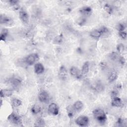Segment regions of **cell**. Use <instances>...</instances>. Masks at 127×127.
<instances>
[{
  "instance_id": "20",
  "label": "cell",
  "mask_w": 127,
  "mask_h": 127,
  "mask_svg": "<svg viewBox=\"0 0 127 127\" xmlns=\"http://www.w3.org/2000/svg\"><path fill=\"white\" fill-rule=\"evenodd\" d=\"M8 35V30L7 29H3L1 31L0 35V40L5 41Z\"/></svg>"
},
{
  "instance_id": "4",
  "label": "cell",
  "mask_w": 127,
  "mask_h": 127,
  "mask_svg": "<svg viewBox=\"0 0 127 127\" xmlns=\"http://www.w3.org/2000/svg\"><path fill=\"white\" fill-rule=\"evenodd\" d=\"M39 59V56L37 54L33 53L28 55L25 58V62L29 65L33 64Z\"/></svg>"
},
{
  "instance_id": "21",
  "label": "cell",
  "mask_w": 127,
  "mask_h": 127,
  "mask_svg": "<svg viewBox=\"0 0 127 127\" xmlns=\"http://www.w3.org/2000/svg\"><path fill=\"white\" fill-rule=\"evenodd\" d=\"M66 111L67 115L69 118H72L74 116V113L76 112L73 106L71 105H69L66 107Z\"/></svg>"
},
{
  "instance_id": "35",
  "label": "cell",
  "mask_w": 127,
  "mask_h": 127,
  "mask_svg": "<svg viewBox=\"0 0 127 127\" xmlns=\"http://www.w3.org/2000/svg\"><path fill=\"white\" fill-rule=\"evenodd\" d=\"M118 94V90L114 89V90L111 91V94H110V95H111V97L112 98H114V97H116L117 96Z\"/></svg>"
},
{
  "instance_id": "1",
  "label": "cell",
  "mask_w": 127,
  "mask_h": 127,
  "mask_svg": "<svg viewBox=\"0 0 127 127\" xmlns=\"http://www.w3.org/2000/svg\"><path fill=\"white\" fill-rule=\"evenodd\" d=\"M93 114L94 118L101 124L105 123L107 119L106 113L101 109L97 108L94 109L93 111Z\"/></svg>"
},
{
  "instance_id": "2",
  "label": "cell",
  "mask_w": 127,
  "mask_h": 127,
  "mask_svg": "<svg viewBox=\"0 0 127 127\" xmlns=\"http://www.w3.org/2000/svg\"><path fill=\"white\" fill-rule=\"evenodd\" d=\"M7 120L11 124L14 126L23 127L21 118L14 113H11L8 116Z\"/></svg>"
},
{
  "instance_id": "26",
  "label": "cell",
  "mask_w": 127,
  "mask_h": 127,
  "mask_svg": "<svg viewBox=\"0 0 127 127\" xmlns=\"http://www.w3.org/2000/svg\"><path fill=\"white\" fill-rule=\"evenodd\" d=\"M63 35L61 34L60 35H58L57 37H55V39L54 40V43L56 44H59L61 43L63 41Z\"/></svg>"
},
{
  "instance_id": "19",
  "label": "cell",
  "mask_w": 127,
  "mask_h": 127,
  "mask_svg": "<svg viewBox=\"0 0 127 127\" xmlns=\"http://www.w3.org/2000/svg\"><path fill=\"white\" fill-rule=\"evenodd\" d=\"M118 77V73L115 71H112L109 75L108 79L110 82H112L115 81Z\"/></svg>"
},
{
  "instance_id": "14",
  "label": "cell",
  "mask_w": 127,
  "mask_h": 127,
  "mask_svg": "<svg viewBox=\"0 0 127 127\" xmlns=\"http://www.w3.org/2000/svg\"><path fill=\"white\" fill-rule=\"evenodd\" d=\"M13 94V91L11 89H1L0 91V95L1 98L7 97L11 96Z\"/></svg>"
},
{
  "instance_id": "10",
  "label": "cell",
  "mask_w": 127,
  "mask_h": 127,
  "mask_svg": "<svg viewBox=\"0 0 127 127\" xmlns=\"http://www.w3.org/2000/svg\"><path fill=\"white\" fill-rule=\"evenodd\" d=\"M0 23L6 25H11L13 24V20L9 17L5 15H0Z\"/></svg>"
},
{
  "instance_id": "11",
  "label": "cell",
  "mask_w": 127,
  "mask_h": 127,
  "mask_svg": "<svg viewBox=\"0 0 127 127\" xmlns=\"http://www.w3.org/2000/svg\"><path fill=\"white\" fill-rule=\"evenodd\" d=\"M9 83L14 87H17L21 83V80L17 77H12L9 79Z\"/></svg>"
},
{
  "instance_id": "18",
  "label": "cell",
  "mask_w": 127,
  "mask_h": 127,
  "mask_svg": "<svg viewBox=\"0 0 127 127\" xmlns=\"http://www.w3.org/2000/svg\"><path fill=\"white\" fill-rule=\"evenodd\" d=\"M89 63L87 61L85 62L82 66L81 69V72L82 73L83 75H86L89 71Z\"/></svg>"
},
{
  "instance_id": "12",
  "label": "cell",
  "mask_w": 127,
  "mask_h": 127,
  "mask_svg": "<svg viewBox=\"0 0 127 127\" xmlns=\"http://www.w3.org/2000/svg\"><path fill=\"white\" fill-rule=\"evenodd\" d=\"M92 8L90 6H85L81 7L79 9V12L83 16H89L92 13Z\"/></svg>"
},
{
  "instance_id": "33",
  "label": "cell",
  "mask_w": 127,
  "mask_h": 127,
  "mask_svg": "<svg viewBox=\"0 0 127 127\" xmlns=\"http://www.w3.org/2000/svg\"><path fill=\"white\" fill-rule=\"evenodd\" d=\"M117 29L119 31V32H121V31H124L125 29V26L124 24L120 23L117 25Z\"/></svg>"
},
{
  "instance_id": "22",
  "label": "cell",
  "mask_w": 127,
  "mask_h": 127,
  "mask_svg": "<svg viewBox=\"0 0 127 127\" xmlns=\"http://www.w3.org/2000/svg\"><path fill=\"white\" fill-rule=\"evenodd\" d=\"M11 105L13 107H18L21 105L22 102L20 100L16 98H13L11 101Z\"/></svg>"
},
{
  "instance_id": "23",
  "label": "cell",
  "mask_w": 127,
  "mask_h": 127,
  "mask_svg": "<svg viewBox=\"0 0 127 127\" xmlns=\"http://www.w3.org/2000/svg\"><path fill=\"white\" fill-rule=\"evenodd\" d=\"M100 32H101V36H106L108 35L110 33V31L109 29L105 26H101L99 29Z\"/></svg>"
},
{
  "instance_id": "30",
  "label": "cell",
  "mask_w": 127,
  "mask_h": 127,
  "mask_svg": "<svg viewBox=\"0 0 127 127\" xmlns=\"http://www.w3.org/2000/svg\"><path fill=\"white\" fill-rule=\"evenodd\" d=\"M127 123V121L125 119H123L122 118H119L118 120V121L117 122V126H125V125H124V124H126Z\"/></svg>"
},
{
  "instance_id": "29",
  "label": "cell",
  "mask_w": 127,
  "mask_h": 127,
  "mask_svg": "<svg viewBox=\"0 0 127 127\" xmlns=\"http://www.w3.org/2000/svg\"><path fill=\"white\" fill-rule=\"evenodd\" d=\"M95 89L97 91H102L104 89V86L102 85V83L100 82H98L95 85Z\"/></svg>"
},
{
  "instance_id": "37",
  "label": "cell",
  "mask_w": 127,
  "mask_h": 127,
  "mask_svg": "<svg viewBox=\"0 0 127 127\" xmlns=\"http://www.w3.org/2000/svg\"><path fill=\"white\" fill-rule=\"evenodd\" d=\"M119 61L120 62V63L124 65L126 63V59L123 57H121L119 58Z\"/></svg>"
},
{
  "instance_id": "27",
  "label": "cell",
  "mask_w": 127,
  "mask_h": 127,
  "mask_svg": "<svg viewBox=\"0 0 127 127\" xmlns=\"http://www.w3.org/2000/svg\"><path fill=\"white\" fill-rule=\"evenodd\" d=\"M11 5L13 6L15 9H17L19 8V6H18V2L19 1L18 0H10L8 1Z\"/></svg>"
},
{
  "instance_id": "24",
  "label": "cell",
  "mask_w": 127,
  "mask_h": 127,
  "mask_svg": "<svg viewBox=\"0 0 127 127\" xmlns=\"http://www.w3.org/2000/svg\"><path fill=\"white\" fill-rule=\"evenodd\" d=\"M31 112L34 114H37L38 113H39L41 111V108L40 106H38V105H35L34 106H33L31 108Z\"/></svg>"
},
{
  "instance_id": "38",
  "label": "cell",
  "mask_w": 127,
  "mask_h": 127,
  "mask_svg": "<svg viewBox=\"0 0 127 127\" xmlns=\"http://www.w3.org/2000/svg\"><path fill=\"white\" fill-rule=\"evenodd\" d=\"M100 66H101L102 68H105V66H106V64H105V63L102 62V63H101L100 64Z\"/></svg>"
},
{
  "instance_id": "32",
  "label": "cell",
  "mask_w": 127,
  "mask_h": 127,
  "mask_svg": "<svg viewBox=\"0 0 127 127\" xmlns=\"http://www.w3.org/2000/svg\"><path fill=\"white\" fill-rule=\"evenodd\" d=\"M109 57L112 60H115L118 58V54L115 52H113L109 55Z\"/></svg>"
},
{
  "instance_id": "13",
  "label": "cell",
  "mask_w": 127,
  "mask_h": 127,
  "mask_svg": "<svg viewBox=\"0 0 127 127\" xmlns=\"http://www.w3.org/2000/svg\"><path fill=\"white\" fill-rule=\"evenodd\" d=\"M111 105L112 106L115 107H122L123 106V103L122 100L120 98L116 97L112 98Z\"/></svg>"
},
{
  "instance_id": "31",
  "label": "cell",
  "mask_w": 127,
  "mask_h": 127,
  "mask_svg": "<svg viewBox=\"0 0 127 127\" xmlns=\"http://www.w3.org/2000/svg\"><path fill=\"white\" fill-rule=\"evenodd\" d=\"M117 50L120 53H123L125 50L124 45L122 43L119 44L117 46Z\"/></svg>"
},
{
  "instance_id": "17",
  "label": "cell",
  "mask_w": 127,
  "mask_h": 127,
  "mask_svg": "<svg viewBox=\"0 0 127 127\" xmlns=\"http://www.w3.org/2000/svg\"><path fill=\"white\" fill-rule=\"evenodd\" d=\"M76 111L80 112L83 108V104L80 101H76L72 105Z\"/></svg>"
},
{
  "instance_id": "15",
  "label": "cell",
  "mask_w": 127,
  "mask_h": 127,
  "mask_svg": "<svg viewBox=\"0 0 127 127\" xmlns=\"http://www.w3.org/2000/svg\"><path fill=\"white\" fill-rule=\"evenodd\" d=\"M34 71L36 74H41L44 71V66L41 63H37L34 65Z\"/></svg>"
},
{
  "instance_id": "6",
  "label": "cell",
  "mask_w": 127,
  "mask_h": 127,
  "mask_svg": "<svg viewBox=\"0 0 127 127\" xmlns=\"http://www.w3.org/2000/svg\"><path fill=\"white\" fill-rule=\"evenodd\" d=\"M69 72L72 76L78 79H80L83 75L81 70L76 66H71L69 69Z\"/></svg>"
},
{
  "instance_id": "8",
  "label": "cell",
  "mask_w": 127,
  "mask_h": 127,
  "mask_svg": "<svg viewBox=\"0 0 127 127\" xmlns=\"http://www.w3.org/2000/svg\"><path fill=\"white\" fill-rule=\"evenodd\" d=\"M58 76L59 79L63 81L66 79L67 77V71L64 65H61L58 71Z\"/></svg>"
},
{
  "instance_id": "5",
  "label": "cell",
  "mask_w": 127,
  "mask_h": 127,
  "mask_svg": "<svg viewBox=\"0 0 127 127\" xmlns=\"http://www.w3.org/2000/svg\"><path fill=\"white\" fill-rule=\"evenodd\" d=\"M75 123L80 127H86L89 124V119L87 116H81L76 118Z\"/></svg>"
},
{
  "instance_id": "9",
  "label": "cell",
  "mask_w": 127,
  "mask_h": 127,
  "mask_svg": "<svg viewBox=\"0 0 127 127\" xmlns=\"http://www.w3.org/2000/svg\"><path fill=\"white\" fill-rule=\"evenodd\" d=\"M48 111L51 114L56 116L59 113V107L56 103H52L48 106Z\"/></svg>"
},
{
  "instance_id": "3",
  "label": "cell",
  "mask_w": 127,
  "mask_h": 127,
  "mask_svg": "<svg viewBox=\"0 0 127 127\" xmlns=\"http://www.w3.org/2000/svg\"><path fill=\"white\" fill-rule=\"evenodd\" d=\"M19 17L22 22L25 24L27 25L29 23V15L26 10L23 8H21L19 12Z\"/></svg>"
},
{
  "instance_id": "7",
  "label": "cell",
  "mask_w": 127,
  "mask_h": 127,
  "mask_svg": "<svg viewBox=\"0 0 127 127\" xmlns=\"http://www.w3.org/2000/svg\"><path fill=\"white\" fill-rule=\"evenodd\" d=\"M38 99L41 102L47 103L50 99L49 95L48 93L45 90L41 91L38 94Z\"/></svg>"
},
{
  "instance_id": "36",
  "label": "cell",
  "mask_w": 127,
  "mask_h": 127,
  "mask_svg": "<svg viewBox=\"0 0 127 127\" xmlns=\"http://www.w3.org/2000/svg\"><path fill=\"white\" fill-rule=\"evenodd\" d=\"M119 34L120 36L122 38H123V39H125L126 38V37H127V33H126L125 31H124L119 32Z\"/></svg>"
},
{
  "instance_id": "16",
  "label": "cell",
  "mask_w": 127,
  "mask_h": 127,
  "mask_svg": "<svg viewBox=\"0 0 127 127\" xmlns=\"http://www.w3.org/2000/svg\"><path fill=\"white\" fill-rule=\"evenodd\" d=\"M90 36L94 39H98L101 36V34L99 29H94L90 32Z\"/></svg>"
},
{
  "instance_id": "34",
  "label": "cell",
  "mask_w": 127,
  "mask_h": 127,
  "mask_svg": "<svg viewBox=\"0 0 127 127\" xmlns=\"http://www.w3.org/2000/svg\"><path fill=\"white\" fill-rule=\"evenodd\" d=\"M86 22V19L83 17H81L77 20V23L80 26L83 25Z\"/></svg>"
},
{
  "instance_id": "25",
  "label": "cell",
  "mask_w": 127,
  "mask_h": 127,
  "mask_svg": "<svg viewBox=\"0 0 127 127\" xmlns=\"http://www.w3.org/2000/svg\"><path fill=\"white\" fill-rule=\"evenodd\" d=\"M104 9L109 14H112L113 12V8L112 6L108 3H106L104 5Z\"/></svg>"
},
{
  "instance_id": "28",
  "label": "cell",
  "mask_w": 127,
  "mask_h": 127,
  "mask_svg": "<svg viewBox=\"0 0 127 127\" xmlns=\"http://www.w3.org/2000/svg\"><path fill=\"white\" fill-rule=\"evenodd\" d=\"M45 125V122L44 120L42 119V118H39L38 120H37L35 124V126H38V127H41V126H44Z\"/></svg>"
}]
</instances>
